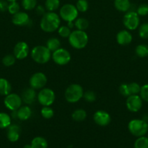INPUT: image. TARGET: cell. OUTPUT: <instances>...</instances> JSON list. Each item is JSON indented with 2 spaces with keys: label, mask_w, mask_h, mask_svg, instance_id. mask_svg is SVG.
I'll use <instances>...</instances> for the list:
<instances>
[{
  "label": "cell",
  "mask_w": 148,
  "mask_h": 148,
  "mask_svg": "<svg viewBox=\"0 0 148 148\" xmlns=\"http://www.w3.org/2000/svg\"><path fill=\"white\" fill-rule=\"evenodd\" d=\"M46 8L45 7L42 5H38L36 7V12L37 13L38 15H41L43 16L44 14L46 13V11H45Z\"/></svg>",
  "instance_id": "7bdbcfd3"
},
{
  "label": "cell",
  "mask_w": 148,
  "mask_h": 148,
  "mask_svg": "<svg viewBox=\"0 0 148 148\" xmlns=\"http://www.w3.org/2000/svg\"><path fill=\"white\" fill-rule=\"evenodd\" d=\"M32 59L37 64H44L50 60L52 55L51 51L46 48V46H36L33 48L30 52Z\"/></svg>",
  "instance_id": "3957f363"
},
{
  "label": "cell",
  "mask_w": 148,
  "mask_h": 148,
  "mask_svg": "<svg viewBox=\"0 0 148 148\" xmlns=\"http://www.w3.org/2000/svg\"><path fill=\"white\" fill-rule=\"evenodd\" d=\"M37 0H22V7L26 10H32L36 8Z\"/></svg>",
  "instance_id": "4dcf8cb0"
},
{
  "label": "cell",
  "mask_w": 148,
  "mask_h": 148,
  "mask_svg": "<svg viewBox=\"0 0 148 148\" xmlns=\"http://www.w3.org/2000/svg\"><path fill=\"white\" fill-rule=\"evenodd\" d=\"M78 15V11L75 5L72 4H65L59 10V17L64 21L74 22Z\"/></svg>",
  "instance_id": "8992f818"
},
{
  "label": "cell",
  "mask_w": 148,
  "mask_h": 148,
  "mask_svg": "<svg viewBox=\"0 0 148 148\" xmlns=\"http://www.w3.org/2000/svg\"><path fill=\"white\" fill-rule=\"evenodd\" d=\"M41 114L43 118L46 119H49L53 117L55 112L50 106H44L41 110Z\"/></svg>",
  "instance_id": "f546056e"
},
{
  "label": "cell",
  "mask_w": 148,
  "mask_h": 148,
  "mask_svg": "<svg viewBox=\"0 0 148 148\" xmlns=\"http://www.w3.org/2000/svg\"><path fill=\"white\" fill-rule=\"evenodd\" d=\"M29 53V47L27 43L24 41H20L17 43L13 49V54L16 59L22 60L26 59Z\"/></svg>",
  "instance_id": "4fadbf2b"
},
{
  "label": "cell",
  "mask_w": 148,
  "mask_h": 148,
  "mask_svg": "<svg viewBox=\"0 0 148 148\" xmlns=\"http://www.w3.org/2000/svg\"><path fill=\"white\" fill-rule=\"evenodd\" d=\"M130 95H138L141 90V86L136 82H131L128 84Z\"/></svg>",
  "instance_id": "d590c367"
},
{
  "label": "cell",
  "mask_w": 148,
  "mask_h": 148,
  "mask_svg": "<svg viewBox=\"0 0 148 148\" xmlns=\"http://www.w3.org/2000/svg\"><path fill=\"white\" fill-rule=\"evenodd\" d=\"M7 1H9V2H12V1H16L17 0H7Z\"/></svg>",
  "instance_id": "f6af8a7d"
},
{
  "label": "cell",
  "mask_w": 148,
  "mask_h": 148,
  "mask_svg": "<svg viewBox=\"0 0 148 148\" xmlns=\"http://www.w3.org/2000/svg\"><path fill=\"white\" fill-rule=\"evenodd\" d=\"M72 119L75 121H83L86 119L87 116L86 111L82 108H78V109L75 110L72 113Z\"/></svg>",
  "instance_id": "603a6c76"
},
{
  "label": "cell",
  "mask_w": 148,
  "mask_h": 148,
  "mask_svg": "<svg viewBox=\"0 0 148 148\" xmlns=\"http://www.w3.org/2000/svg\"><path fill=\"white\" fill-rule=\"evenodd\" d=\"M60 17L55 12H47L42 16L40 22V27L46 33H52L60 26Z\"/></svg>",
  "instance_id": "6da1fadb"
},
{
  "label": "cell",
  "mask_w": 148,
  "mask_h": 148,
  "mask_svg": "<svg viewBox=\"0 0 148 148\" xmlns=\"http://www.w3.org/2000/svg\"><path fill=\"white\" fill-rule=\"evenodd\" d=\"M36 90L33 89L31 88H26L23 91L21 95L22 101L26 105H30L33 103L35 102L36 99L37 98V95H36Z\"/></svg>",
  "instance_id": "2e32d148"
},
{
  "label": "cell",
  "mask_w": 148,
  "mask_h": 148,
  "mask_svg": "<svg viewBox=\"0 0 148 148\" xmlns=\"http://www.w3.org/2000/svg\"><path fill=\"white\" fill-rule=\"evenodd\" d=\"M11 125V116L7 113L0 112V129L8 128Z\"/></svg>",
  "instance_id": "cb8c5ba5"
},
{
  "label": "cell",
  "mask_w": 148,
  "mask_h": 148,
  "mask_svg": "<svg viewBox=\"0 0 148 148\" xmlns=\"http://www.w3.org/2000/svg\"></svg>",
  "instance_id": "bcb514c9"
},
{
  "label": "cell",
  "mask_w": 148,
  "mask_h": 148,
  "mask_svg": "<svg viewBox=\"0 0 148 148\" xmlns=\"http://www.w3.org/2000/svg\"><path fill=\"white\" fill-rule=\"evenodd\" d=\"M83 98L85 100L86 102L88 103H93L96 101L97 99V95L94 91L91 90H87L84 92V95Z\"/></svg>",
  "instance_id": "8d00e7d4"
},
{
  "label": "cell",
  "mask_w": 148,
  "mask_h": 148,
  "mask_svg": "<svg viewBox=\"0 0 148 148\" xmlns=\"http://www.w3.org/2000/svg\"><path fill=\"white\" fill-rule=\"evenodd\" d=\"M52 60L55 64L60 66L68 64L71 59V56L70 52L65 49L59 48L57 50L52 52Z\"/></svg>",
  "instance_id": "9c48e42d"
},
{
  "label": "cell",
  "mask_w": 148,
  "mask_h": 148,
  "mask_svg": "<svg viewBox=\"0 0 148 148\" xmlns=\"http://www.w3.org/2000/svg\"><path fill=\"white\" fill-rule=\"evenodd\" d=\"M134 148H148V137L145 136L138 137L134 143Z\"/></svg>",
  "instance_id": "f1b7e54d"
},
{
  "label": "cell",
  "mask_w": 148,
  "mask_h": 148,
  "mask_svg": "<svg viewBox=\"0 0 148 148\" xmlns=\"http://www.w3.org/2000/svg\"><path fill=\"white\" fill-rule=\"evenodd\" d=\"M84 89L78 84H71L65 91V100L70 103H75L79 101L84 95Z\"/></svg>",
  "instance_id": "277c9868"
},
{
  "label": "cell",
  "mask_w": 148,
  "mask_h": 148,
  "mask_svg": "<svg viewBox=\"0 0 148 148\" xmlns=\"http://www.w3.org/2000/svg\"><path fill=\"white\" fill-rule=\"evenodd\" d=\"M123 25L129 30H134L139 26L140 19L135 11H128L125 14L123 20Z\"/></svg>",
  "instance_id": "ba28073f"
},
{
  "label": "cell",
  "mask_w": 148,
  "mask_h": 148,
  "mask_svg": "<svg viewBox=\"0 0 148 148\" xmlns=\"http://www.w3.org/2000/svg\"><path fill=\"white\" fill-rule=\"evenodd\" d=\"M119 92L124 97H128L129 96V95H131L130 92H129L128 84H121V85H120V87H119Z\"/></svg>",
  "instance_id": "60d3db41"
},
{
  "label": "cell",
  "mask_w": 148,
  "mask_h": 148,
  "mask_svg": "<svg viewBox=\"0 0 148 148\" xmlns=\"http://www.w3.org/2000/svg\"><path fill=\"white\" fill-rule=\"evenodd\" d=\"M75 7L78 12H85L88 10L89 3L86 0H78L75 4Z\"/></svg>",
  "instance_id": "1f68e13d"
},
{
  "label": "cell",
  "mask_w": 148,
  "mask_h": 148,
  "mask_svg": "<svg viewBox=\"0 0 148 148\" xmlns=\"http://www.w3.org/2000/svg\"><path fill=\"white\" fill-rule=\"evenodd\" d=\"M142 103L143 101L139 95H131L126 98V107L131 112L135 113L139 111L142 108Z\"/></svg>",
  "instance_id": "7c38bea8"
},
{
  "label": "cell",
  "mask_w": 148,
  "mask_h": 148,
  "mask_svg": "<svg viewBox=\"0 0 148 148\" xmlns=\"http://www.w3.org/2000/svg\"><path fill=\"white\" fill-rule=\"evenodd\" d=\"M132 39V35L129 31L126 30H123L119 31L117 33L116 36V40H117L118 43L121 46H126L131 43Z\"/></svg>",
  "instance_id": "e0dca14e"
},
{
  "label": "cell",
  "mask_w": 148,
  "mask_h": 148,
  "mask_svg": "<svg viewBox=\"0 0 148 148\" xmlns=\"http://www.w3.org/2000/svg\"><path fill=\"white\" fill-rule=\"evenodd\" d=\"M139 36L142 39L148 38V23H145L139 26Z\"/></svg>",
  "instance_id": "d6a6232c"
},
{
  "label": "cell",
  "mask_w": 148,
  "mask_h": 148,
  "mask_svg": "<svg viewBox=\"0 0 148 148\" xmlns=\"http://www.w3.org/2000/svg\"><path fill=\"white\" fill-rule=\"evenodd\" d=\"M74 25L76 27L77 30H84L85 31L89 25V23L88 20L84 17H80V18L76 19L74 22Z\"/></svg>",
  "instance_id": "484cf974"
},
{
  "label": "cell",
  "mask_w": 148,
  "mask_h": 148,
  "mask_svg": "<svg viewBox=\"0 0 148 148\" xmlns=\"http://www.w3.org/2000/svg\"><path fill=\"white\" fill-rule=\"evenodd\" d=\"M22 98L21 96L16 93L8 94L6 95L4 100V106L7 108L10 111H17L22 106Z\"/></svg>",
  "instance_id": "30bf717a"
},
{
  "label": "cell",
  "mask_w": 148,
  "mask_h": 148,
  "mask_svg": "<svg viewBox=\"0 0 148 148\" xmlns=\"http://www.w3.org/2000/svg\"><path fill=\"white\" fill-rule=\"evenodd\" d=\"M23 148H33V147H32L31 145H26L23 147Z\"/></svg>",
  "instance_id": "ee69618b"
},
{
  "label": "cell",
  "mask_w": 148,
  "mask_h": 148,
  "mask_svg": "<svg viewBox=\"0 0 148 148\" xmlns=\"http://www.w3.org/2000/svg\"><path fill=\"white\" fill-rule=\"evenodd\" d=\"M37 100L43 106H50L55 101V92L50 88H42L37 94Z\"/></svg>",
  "instance_id": "52a82bcc"
},
{
  "label": "cell",
  "mask_w": 148,
  "mask_h": 148,
  "mask_svg": "<svg viewBox=\"0 0 148 148\" xmlns=\"http://www.w3.org/2000/svg\"><path fill=\"white\" fill-rule=\"evenodd\" d=\"M9 1L7 0H0V12H6L8 10Z\"/></svg>",
  "instance_id": "b9f144b4"
},
{
  "label": "cell",
  "mask_w": 148,
  "mask_h": 148,
  "mask_svg": "<svg viewBox=\"0 0 148 148\" xmlns=\"http://www.w3.org/2000/svg\"><path fill=\"white\" fill-rule=\"evenodd\" d=\"M12 86L8 80L5 78H0V95H7L11 92Z\"/></svg>",
  "instance_id": "44dd1931"
},
{
  "label": "cell",
  "mask_w": 148,
  "mask_h": 148,
  "mask_svg": "<svg viewBox=\"0 0 148 148\" xmlns=\"http://www.w3.org/2000/svg\"><path fill=\"white\" fill-rule=\"evenodd\" d=\"M135 53L140 58L148 56V46L146 44H139L135 49Z\"/></svg>",
  "instance_id": "4316f807"
},
{
  "label": "cell",
  "mask_w": 148,
  "mask_h": 148,
  "mask_svg": "<svg viewBox=\"0 0 148 148\" xmlns=\"http://www.w3.org/2000/svg\"><path fill=\"white\" fill-rule=\"evenodd\" d=\"M20 10V4L17 2V1H12V2L9 3L8 6V10L9 13L11 14H15L16 13L19 12Z\"/></svg>",
  "instance_id": "74e56055"
},
{
  "label": "cell",
  "mask_w": 148,
  "mask_h": 148,
  "mask_svg": "<svg viewBox=\"0 0 148 148\" xmlns=\"http://www.w3.org/2000/svg\"><path fill=\"white\" fill-rule=\"evenodd\" d=\"M16 58L14 54H7L2 59V64L5 66H11L15 63Z\"/></svg>",
  "instance_id": "836d02e7"
},
{
  "label": "cell",
  "mask_w": 148,
  "mask_h": 148,
  "mask_svg": "<svg viewBox=\"0 0 148 148\" xmlns=\"http://www.w3.org/2000/svg\"><path fill=\"white\" fill-rule=\"evenodd\" d=\"M70 45L75 49H82L86 46L89 41L87 33L84 30H75L71 32L68 37Z\"/></svg>",
  "instance_id": "7a4b0ae2"
},
{
  "label": "cell",
  "mask_w": 148,
  "mask_h": 148,
  "mask_svg": "<svg viewBox=\"0 0 148 148\" xmlns=\"http://www.w3.org/2000/svg\"><path fill=\"white\" fill-rule=\"evenodd\" d=\"M57 32L59 36H61L62 38H66L69 37L71 33V28L68 27V25L59 26V28L57 29Z\"/></svg>",
  "instance_id": "e575fe53"
},
{
  "label": "cell",
  "mask_w": 148,
  "mask_h": 148,
  "mask_svg": "<svg viewBox=\"0 0 148 148\" xmlns=\"http://www.w3.org/2000/svg\"><path fill=\"white\" fill-rule=\"evenodd\" d=\"M136 13L141 17H145L148 14V4H141L136 9Z\"/></svg>",
  "instance_id": "f35d334b"
},
{
  "label": "cell",
  "mask_w": 148,
  "mask_h": 148,
  "mask_svg": "<svg viewBox=\"0 0 148 148\" xmlns=\"http://www.w3.org/2000/svg\"><path fill=\"white\" fill-rule=\"evenodd\" d=\"M12 22L17 26H25L28 25L30 23V17L26 12L20 11L19 12L13 14Z\"/></svg>",
  "instance_id": "9a60e30c"
},
{
  "label": "cell",
  "mask_w": 148,
  "mask_h": 148,
  "mask_svg": "<svg viewBox=\"0 0 148 148\" xmlns=\"http://www.w3.org/2000/svg\"><path fill=\"white\" fill-rule=\"evenodd\" d=\"M128 129L132 135L142 137L147 133L148 123L144 119H133L129 121Z\"/></svg>",
  "instance_id": "5b68a950"
},
{
  "label": "cell",
  "mask_w": 148,
  "mask_h": 148,
  "mask_svg": "<svg viewBox=\"0 0 148 148\" xmlns=\"http://www.w3.org/2000/svg\"><path fill=\"white\" fill-rule=\"evenodd\" d=\"M20 127L16 124H11L7 128V137L9 141L12 143H15L20 138Z\"/></svg>",
  "instance_id": "ac0fdd59"
},
{
  "label": "cell",
  "mask_w": 148,
  "mask_h": 148,
  "mask_svg": "<svg viewBox=\"0 0 148 148\" xmlns=\"http://www.w3.org/2000/svg\"><path fill=\"white\" fill-rule=\"evenodd\" d=\"M114 6L119 12H126L130 10L131 3L129 0H115Z\"/></svg>",
  "instance_id": "ffe728a7"
},
{
  "label": "cell",
  "mask_w": 148,
  "mask_h": 148,
  "mask_svg": "<svg viewBox=\"0 0 148 148\" xmlns=\"http://www.w3.org/2000/svg\"><path fill=\"white\" fill-rule=\"evenodd\" d=\"M32 115V111L28 106H20L17 110V118L21 121H26L29 119Z\"/></svg>",
  "instance_id": "d6986e66"
},
{
  "label": "cell",
  "mask_w": 148,
  "mask_h": 148,
  "mask_svg": "<svg viewBox=\"0 0 148 148\" xmlns=\"http://www.w3.org/2000/svg\"><path fill=\"white\" fill-rule=\"evenodd\" d=\"M61 43L60 40L57 38H50L47 40L46 43V46L51 52H54L60 48Z\"/></svg>",
  "instance_id": "7402d4cb"
},
{
  "label": "cell",
  "mask_w": 148,
  "mask_h": 148,
  "mask_svg": "<svg viewBox=\"0 0 148 148\" xmlns=\"http://www.w3.org/2000/svg\"><path fill=\"white\" fill-rule=\"evenodd\" d=\"M93 119H94V122L100 127H106L111 121V117L110 114L107 111H102V110L96 111L94 113Z\"/></svg>",
  "instance_id": "5bb4252c"
},
{
  "label": "cell",
  "mask_w": 148,
  "mask_h": 148,
  "mask_svg": "<svg viewBox=\"0 0 148 148\" xmlns=\"http://www.w3.org/2000/svg\"><path fill=\"white\" fill-rule=\"evenodd\" d=\"M139 95L142 98V101L148 103V84H145L141 87Z\"/></svg>",
  "instance_id": "ab89813d"
},
{
  "label": "cell",
  "mask_w": 148,
  "mask_h": 148,
  "mask_svg": "<svg viewBox=\"0 0 148 148\" xmlns=\"http://www.w3.org/2000/svg\"><path fill=\"white\" fill-rule=\"evenodd\" d=\"M60 5L59 0H46L45 8L48 12H55Z\"/></svg>",
  "instance_id": "83f0119b"
},
{
  "label": "cell",
  "mask_w": 148,
  "mask_h": 148,
  "mask_svg": "<svg viewBox=\"0 0 148 148\" xmlns=\"http://www.w3.org/2000/svg\"><path fill=\"white\" fill-rule=\"evenodd\" d=\"M33 148H47V141L42 137H36L31 141Z\"/></svg>",
  "instance_id": "d4e9b609"
},
{
  "label": "cell",
  "mask_w": 148,
  "mask_h": 148,
  "mask_svg": "<svg viewBox=\"0 0 148 148\" xmlns=\"http://www.w3.org/2000/svg\"><path fill=\"white\" fill-rule=\"evenodd\" d=\"M47 82V78L43 72H36L30 77L29 79V85L34 90H41L44 88Z\"/></svg>",
  "instance_id": "8fae6325"
}]
</instances>
